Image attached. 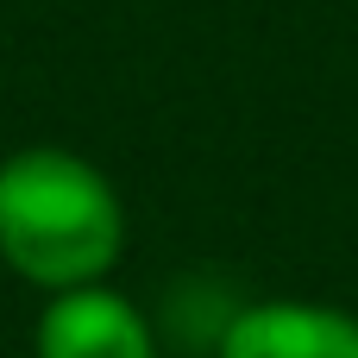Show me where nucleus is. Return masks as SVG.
Wrapping results in <instances>:
<instances>
[{"instance_id":"f257e3e1","label":"nucleus","mask_w":358,"mask_h":358,"mask_svg":"<svg viewBox=\"0 0 358 358\" xmlns=\"http://www.w3.org/2000/svg\"><path fill=\"white\" fill-rule=\"evenodd\" d=\"M120 239V195L88 157L31 145L0 164V258L25 283L50 296L88 289L113 271Z\"/></svg>"},{"instance_id":"f03ea898","label":"nucleus","mask_w":358,"mask_h":358,"mask_svg":"<svg viewBox=\"0 0 358 358\" xmlns=\"http://www.w3.org/2000/svg\"><path fill=\"white\" fill-rule=\"evenodd\" d=\"M38 358H157L151 321L107 283L63 289L38 315Z\"/></svg>"},{"instance_id":"7ed1b4c3","label":"nucleus","mask_w":358,"mask_h":358,"mask_svg":"<svg viewBox=\"0 0 358 358\" xmlns=\"http://www.w3.org/2000/svg\"><path fill=\"white\" fill-rule=\"evenodd\" d=\"M220 358H358V321L321 302H252L227 327Z\"/></svg>"}]
</instances>
